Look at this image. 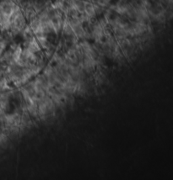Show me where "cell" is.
<instances>
[{"label": "cell", "mask_w": 173, "mask_h": 180, "mask_svg": "<svg viewBox=\"0 0 173 180\" xmlns=\"http://www.w3.org/2000/svg\"><path fill=\"white\" fill-rule=\"evenodd\" d=\"M85 13L90 19L94 18L96 15L94 4L92 3L89 2V1L85 2Z\"/></svg>", "instance_id": "obj_1"}]
</instances>
